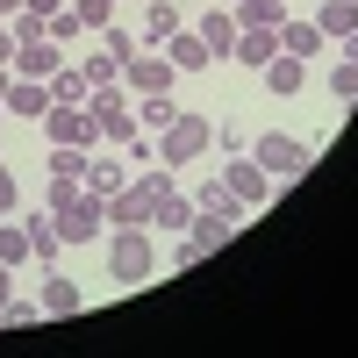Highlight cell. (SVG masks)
<instances>
[{
	"label": "cell",
	"mask_w": 358,
	"mask_h": 358,
	"mask_svg": "<svg viewBox=\"0 0 358 358\" xmlns=\"http://www.w3.org/2000/svg\"><path fill=\"white\" fill-rule=\"evenodd\" d=\"M208 143H215V122H208L201 108H179L172 122L158 129V165H194Z\"/></svg>",
	"instance_id": "obj_1"
},
{
	"label": "cell",
	"mask_w": 358,
	"mask_h": 358,
	"mask_svg": "<svg viewBox=\"0 0 358 358\" xmlns=\"http://www.w3.org/2000/svg\"><path fill=\"white\" fill-rule=\"evenodd\" d=\"M151 273H158L151 229H115V244H108V280H115V287H143Z\"/></svg>",
	"instance_id": "obj_2"
},
{
	"label": "cell",
	"mask_w": 358,
	"mask_h": 358,
	"mask_svg": "<svg viewBox=\"0 0 358 358\" xmlns=\"http://www.w3.org/2000/svg\"><path fill=\"white\" fill-rule=\"evenodd\" d=\"M86 115H94V129L115 143V151H129V143L143 136L136 129V101H122L115 86H94V94H86Z\"/></svg>",
	"instance_id": "obj_3"
},
{
	"label": "cell",
	"mask_w": 358,
	"mask_h": 358,
	"mask_svg": "<svg viewBox=\"0 0 358 358\" xmlns=\"http://www.w3.org/2000/svg\"><path fill=\"white\" fill-rule=\"evenodd\" d=\"M251 158L273 172V179H294V172H308L315 151H308V143H294V136H258V143H251Z\"/></svg>",
	"instance_id": "obj_4"
},
{
	"label": "cell",
	"mask_w": 358,
	"mask_h": 358,
	"mask_svg": "<svg viewBox=\"0 0 358 358\" xmlns=\"http://www.w3.org/2000/svg\"><path fill=\"white\" fill-rule=\"evenodd\" d=\"M222 187L236 194V208H258L265 194H273V172H265L258 158H236V151H229V165H222Z\"/></svg>",
	"instance_id": "obj_5"
},
{
	"label": "cell",
	"mask_w": 358,
	"mask_h": 358,
	"mask_svg": "<svg viewBox=\"0 0 358 358\" xmlns=\"http://www.w3.org/2000/svg\"><path fill=\"white\" fill-rule=\"evenodd\" d=\"M229 229H236V215H194V229L179 236V265H201L208 251H222Z\"/></svg>",
	"instance_id": "obj_6"
},
{
	"label": "cell",
	"mask_w": 358,
	"mask_h": 358,
	"mask_svg": "<svg viewBox=\"0 0 358 358\" xmlns=\"http://www.w3.org/2000/svg\"><path fill=\"white\" fill-rule=\"evenodd\" d=\"M122 79H129V94H172V57L165 50H136L122 65Z\"/></svg>",
	"instance_id": "obj_7"
},
{
	"label": "cell",
	"mask_w": 358,
	"mask_h": 358,
	"mask_svg": "<svg viewBox=\"0 0 358 358\" xmlns=\"http://www.w3.org/2000/svg\"><path fill=\"white\" fill-rule=\"evenodd\" d=\"M43 136H50V143H79V151H86V143H101V129H94V115H86V108H50V115H43Z\"/></svg>",
	"instance_id": "obj_8"
},
{
	"label": "cell",
	"mask_w": 358,
	"mask_h": 358,
	"mask_svg": "<svg viewBox=\"0 0 358 358\" xmlns=\"http://www.w3.org/2000/svg\"><path fill=\"white\" fill-rule=\"evenodd\" d=\"M0 108H8V115H29V122H43V115H50V79H22V72H15Z\"/></svg>",
	"instance_id": "obj_9"
},
{
	"label": "cell",
	"mask_w": 358,
	"mask_h": 358,
	"mask_svg": "<svg viewBox=\"0 0 358 358\" xmlns=\"http://www.w3.org/2000/svg\"><path fill=\"white\" fill-rule=\"evenodd\" d=\"M101 208H108V222H115V229H151V194H143V187H122V194H108Z\"/></svg>",
	"instance_id": "obj_10"
},
{
	"label": "cell",
	"mask_w": 358,
	"mask_h": 358,
	"mask_svg": "<svg viewBox=\"0 0 358 358\" xmlns=\"http://www.w3.org/2000/svg\"><path fill=\"white\" fill-rule=\"evenodd\" d=\"M236 65H251V72H265V65H273V57H280V29H236Z\"/></svg>",
	"instance_id": "obj_11"
},
{
	"label": "cell",
	"mask_w": 358,
	"mask_h": 358,
	"mask_svg": "<svg viewBox=\"0 0 358 358\" xmlns=\"http://www.w3.org/2000/svg\"><path fill=\"white\" fill-rule=\"evenodd\" d=\"M165 57H172V72H208V65H215L208 43H201V29H172V36H165Z\"/></svg>",
	"instance_id": "obj_12"
},
{
	"label": "cell",
	"mask_w": 358,
	"mask_h": 358,
	"mask_svg": "<svg viewBox=\"0 0 358 358\" xmlns=\"http://www.w3.org/2000/svg\"><path fill=\"white\" fill-rule=\"evenodd\" d=\"M265 86H273V94L280 101H294V94H301V86H308V57H273V65H265Z\"/></svg>",
	"instance_id": "obj_13"
},
{
	"label": "cell",
	"mask_w": 358,
	"mask_h": 358,
	"mask_svg": "<svg viewBox=\"0 0 358 358\" xmlns=\"http://www.w3.org/2000/svg\"><path fill=\"white\" fill-rule=\"evenodd\" d=\"M201 43H208V57H229V50H236V15H229V8L201 15Z\"/></svg>",
	"instance_id": "obj_14"
},
{
	"label": "cell",
	"mask_w": 358,
	"mask_h": 358,
	"mask_svg": "<svg viewBox=\"0 0 358 358\" xmlns=\"http://www.w3.org/2000/svg\"><path fill=\"white\" fill-rule=\"evenodd\" d=\"M15 72L22 79H50L57 72V43L43 36V43H15Z\"/></svg>",
	"instance_id": "obj_15"
},
{
	"label": "cell",
	"mask_w": 358,
	"mask_h": 358,
	"mask_svg": "<svg viewBox=\"0 0 358 358\" xmlns=\"http://www.w3.org/2000/svg\"><path fill=\"white\" fill-rule=\"evenodd\" d=\"M315 29H322V36H351V29H358V0H322V8H315Z\"/></svg>",
	"instance_id": "obj_16"
},
{
	"label": "cell",
	"mask_w": 358,
	"mask_h": 358,
	"mask_svg": "<svg viewBox=\"0 0 358 358\" xmlns=\"http://www.w3.org/2000/svg\"><path fill=\"white\" fill-rule=\"evenodd\" d=\"M36 301H43V315H72V308H79V287H72V280H65V273L50 265V273H43V294H36Z\"/></svg>",
	"instance_id": "obj_17"
},
{
	"label": "cell",
	"mask_w": 358,
	"mask_h": 358,
	"mask_svg": "<svg viewBox=\"0 0 358 358\" xmlns=\"http://www.w3.org/2000/svg\"><path fill=\"white\" fill-rule=\"evenodd\" d=\"M322 43H330V36H322L315 22H294V15L280 22V50H287V57H308V50H322Z\"/></svg>",
	"instance_id": "obj_18"
},
{
	"label": "cell",
	"mask_w": 358,
	"mask_h": 358,
	"mask_svg": "<svg viewBox=\"0 0 358 358\" xmlns=\"http://www.w3.org/2000/svg\"><path fill=\"white\" fill-rule=\"evenodd\" d=\"M122 187H129V179H122V165H115V158H86V194H94V201L122 194Z\"/></svg>",
	"instance_id": "obj_19"
},
{
	"label": "cell",
	"mask_w": 358,
	"mask_h": 358,
	"mask_svg": "<svg viewBox=\"0 0 358 358\" xmlns=\"http://www.w3.org/2000/svg\"><path fill=\"white\" fill-rule=\"evenodd\" d=\"M287 0H236V29H280Z\"/></svg>",
	"instance_id": "obj_20"
},
{
	"label": "cell",
	"mask_w": 358,
	"mask_h": 358,
	"mask_svg": "<svg viewBox=\"0 0 358 358\" xmlns=\"http://www.w3.org/2000/svg\"><path fill=\"white\" fill-rule=\"evenodd\" d=\"M86 94H94V86H86V72H65V65L50 72V108H86Z\"/></svg>",
	"instance_id": "obj_21"
},
{
	"label": "cell",
	"mask_w": 358,
	"mask_h": 358,
	"mask_svg": "<svg viewBox=\"0 0 358 358\" xmlns=\"http://www.w3.org/2000/svg\"><path fill=\"white\" fill-rule=\"evenodd\" d=\"M172 115H179V101H172V94H136V129H165Z\"/></svg>",
	"instance_id": "obj_22"
},
{
	"label": "cell",
	"mask_w": 358,
	"mask_h": 358,
	"mask_svg": "<svg viewBox=\"0 0 358 358\" xmlns=\"http://www.w3.org/2000/svg\"><path fill=\"white\" fill-rule=\"evenodd\" d=\"M29 258H36V265H57V222H50V215H29Z\"/></svg>",
	"instance_id": "obj_23"
},
{
	"label": "cell",
	"mask_w": 358,
	"mask_h": 358,
	"mask_svg": "<svg viewBox=\"0 0 358 358\" xmlns=\"http://www.w3.org/2000/svg\"><path fill=\"white\" fill-rule=\"evenodd\" d=\"M8 36H15V43H43V36H50V15L15 8V15H8Z\"/></svg>",
	"instance_id": "obj_24"
},
{
	"label": "cell",
	"mask_w": 358,
	"mask_h": 358,
	"mask_svg": "<svg viewBox=\"0 0 358 358\" xmlns=\"http://www.w3.org/2000/svg\"><path fill=\"white\" fill-rule=\"evenodd\" d=\"M194 208H201V215H244V208H236V194L222 187V179H208V187L194 194Z\"/></svg>",
	"instance_id": "obj_25"
},
{
	"label": "cell",
	"mask_w": 358,
	"mask_h": 358,
	"mask_svg": "<svg viewBox=\"0 0 358 358\" xmlns=\"http://www.w3.org/2000/svg\"><path fill=\"white\" fill-rule=\"evenodd\" d=\"M0 265H29V222H0Z\"/></svg>",
	"instance_id": "obj_26"
},
{
	"label": "cell",
	"mask_w": 358,
	"mask_h": 358,
	"mask_svg": "<svg viewBox=\"0 0 358 358\" xmlns=\"http://www.w3.org/2000/svg\"><path fill=\"white\" fill-rule=\"evenodd\" d=\"M50 179H86V151L79 143H50Z\"/></svg>",
	"instance_id": "obj_27"
},
{
	"label": "cell",
	"mask_w": 358,
	"mask_h": 358,
	"mask_svg": "<svg viewBox=\"0 0 358 358\" xmlns=\"http://www.w3.org/2000/svg\"><path fill=\"white\" fill-rule=\"evenodd\" d=\"M179 29V15H172V0H151V15H143V43H165Z\"/></svg>",
	"instance_id": "obj_28"
},
{
	"label": "cell",
	"mask_w": 358,
	"mask_h": 358,
	"mask_svg": "<svg viewBox=\"0 0 358 358\" xmlns=\"http://www.w3.org/2000/svg\"><path fill=\"white\" fill-rule=\"evenodd\" d=\"M86 86H115V79H122V57H108V50H94V57H86Z\"/></svg>",
	"instance_id": "obj_29"
},
{
	"label": "cell",
	"mask_w": 358,
	"mask_h": 358,
	"mask_svg": "<svg viewBox=\"0 0 358 358\" xmlns=\"http://www.w3.org/2000/svg\"><path fill=\"white\" fill-rule=\"evenodd\" d=\"M330 94H337V108H351V101H358V57H344V65L330 72Z\"/></svg>",
	"instance_id": "obj_30"
},
{
	"label": "cell",
	"mask_w": 358,
	"mask_h": 358,
	"mask_svg": "<svg viewBox=\"0 0 358 358\" xmlns=\"http://www.w3.org/2000/svg\"><path fill=\"white\" fill-rule=\"evenodd\" d=\"M72 15H79L86 29H108V22H115V0H72Z\"/></svg>",
	"instance_id": "obj_31"
},
{
	"label": "cell",
	"mask_w": 358,
	"mask_h": 358,
	"mask_svg": "<svg viewBox=\"0 0 358 358\" xmlns=\"http://www.w3.org/2000/svg\"><path fill=\"white\" fill-rule=\"evenodd\" d=\"M0 322H8V330H29V322H43V301H8Z\"/></svg>",
	"instance_id": "obj_32"
},
{
	"label": "cell",
	"mask_w": 358,
	"mask_h": 358,
	"mask_svg": "<svg viewBox=\"0 0 358 358\" xmlns=\"http://www.w3.org/2000/svg\"><path fill=\"white\" fill-rule=\"evenodd\" d=\"M79 29H86V22H79L72 8H57V15H50V43H72V36H79Z\"/></svg>",
	"instance_id": "obj_33"
},
{
	"label": "cell",
	"mask_w": 358,
	"mask_h": 358,
	"mask_svg": "<svg viewBox=\"0 0 358 358\" xmlns=\"http://www.w3.org/2000/svg\"><path fill=\"white\" fill-rule=\"evenodd\" d=\"M101 50H108V57H122V65H129V57H136V36H122V29L108 22V43H101Z\"/></svg>",
	"instance_id": "obj_34"
},
{
	"label": "cell",
	"mask_w": 358,
	"mask_h": 358,
	"mask_svg": "<svg viewBox=\"0 0 358 358\" xmlns=\"http://www.w3.org/2000/svg\"><path fill=\"white\" fill-rule=\"evenodd\" d=\"M0 215H15V172L0 165Z\"/></svg>",
	"instance_id": "obj_35"
},
{
	"label": "cell",
	"mask_w": 358,
	"mask_h": 358,
	"mask_svg": "<svg viewBox=\"0 0 358 358\" xmlns=\"http://www.w3.org/2000/svg\"><path fill=\"white\" fill-rule=\"evenodd\" d=\"M0 65H15V36H8V22H0Z\"/></svg>",
	"instance_id": "obj_36"
},
{
	"label": "cell",
	"mask_w": 358,
	"mask_h": 358,
	"mask_svg": "<svg viewBox=\"0 0 358 358\" xmlns=\"http://www.w3.org/2000/svg\"><path fill=\"white\" fill-rule=\"evenodd\" d=\"M15 301V280H8V265H0V308H8Z\"/></svg>",
	"instance_id": "obj_37"
},
{
	"label": "cell",
	"mask_w": 358,
	"mask_h": 358,
	"mask_svg": "<svg viewBox=\"0 0 358 358\" xmlns=\"http://www.w3.org/2000/svg\"><path fill=\"white\" fill-rule=\"evenodd\" d=\"M344 50H351V57H358V29H351V36H344Z\"/></svg>",
	"instance_id": "obj_38"
},
{
	"label": "cell",
	"mask_w": 358,
	"mask_h": 358,
	"mask_svg": "<svg viewBox=\"0 0 358 358\" xmlns=\"http://www.w3.org/2000/svg\"><path fill=\"white\" fill-rule=\"evenodd\" d=\"M0 115H8V108H0Z\"/></svg>",
	"instance_id": "obj_39"
}]
</instances>
